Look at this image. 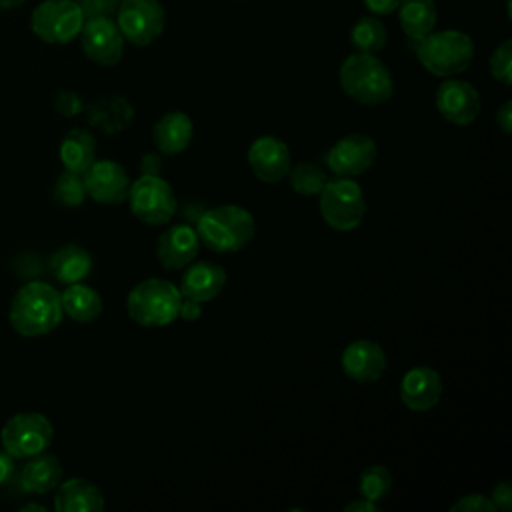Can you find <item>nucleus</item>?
Listing matches in <instances>:
<instances>
[{"instance_id": "1", "label": "nucleus", "mask_w": 512, "mask_h": 512, "mask_svg": "<svg viewBox=\"0 0 512 512\" xmlns=\"http://www.w3.org/2000/svg\"><path fill=\"white\" fill-rule=\"evenodd\" d=\"M62 314L60 292L48 282L32 280L14 294L8 318L20 336L36 338L52 332Z\"/></svg>"}, {"instance_id": "2", "label": "nucleus", "mask_w": 512, "mask_h": 512, "mask_svg": "<svg viewBox=\"0 0 512 512\" xmlns=\"http://www.w3.org/2000/svg\"><path fill=\"white\" fill-rule=\"evenodd\" d=\"M256 232L252 212L238 204H220L206 208L196 220L200 244L218 254L238 252L250 244Z\"/></svg>"}, {"instance_id": "3", "label": "nucleus", "mask_w": 512, "mask_h": 512, "mask_svg": "<svg viewBox=\"0 0 512 512\" xmlns=\"http://www.w3.org/2000/svg\"><path fill=\"white\" fill-rule=\"evenodd\" d=\"M340 86L348 98L364 106H378L392 98L394 82L388 66L374 54L354 52L338 72Z\"/></svg>"}, {"instance_id": "4", "label": "nucleus", "mask_w": 512, "mask_h": 512, "mask_svg": "<svg viewBox=\"0 0 512 512\" xmlns=\"http://www.w3.org/2000/svg\"><path fill=\"white\" fill-rule=\"evenodd\" d=\"M180 302L182 294L174 282L166 278H146L128 292L126 312L140 326L160 328L178 318Z\"/></svg>"}, {"instance_id": "5", "label": "nucleus", "mask_w": 512, "mask_h": 512, "mask_svg": "<svg viewBox=\"0 0 512 512\" xmlns=\"http://www.w3.org/2000/svg\"><path fill=\"white\" fill-rule=\"evenodd\" d=\"M416 58L438 78L458 76L472 64L474 42L460 30H432L416 40Z\"/></svg>"}, {"instance_id": "6", "label": "nucleus", "mask_w": 512, "mask_h": 512, "mask_svg": "<svg viewBox=\"0 0 512 512\" xmlns=\"http://www.w3.org/2000/svg\"><path fill=\"white\" fill-rule=\"evenodd\" d=\"M318 208L322 220L338 232L358 228L366 216V198L354 178H328L318 194Z\"/></svg>"}, {"instance_id": "7", "label": "nucleus", "mask_w": 512, "mask_h": 512, "mask_svg": "<svg viewBox=\"0 0 512 512\" xmlns=\"http://www.w3.org/2000/svg\"><path fill=\"white\" fill-rule=\"evenodd\" d=\"M126 200L132 214L148 226L168 224L178 210V200L172 186L162 176L152 174H140L130 184Z\"/></svg>"}, {"instance_id": "8", "label": "nucleus", "mask_w": 512, "mask_h": 512, "mask_svg": "<svg viewBox=\"0 0 512 512\" xmlns=\"http://www.w3.org/2000/svg\"><path fill=\"white\" fill-rule=\"evenodd\" d=\"M84 24V14L76 0H44L32 16V32L46 44H68L74 40Z\"/></svg>"}, {"instance_id": "9", "label": "nucleus", "mask_w": 512, "mask_h": 512, "mask_svg": "<svg viewBox=\"0 0 512 512\" xmlns=\"http://www.w3.org/2000/svg\"><path fill=\"white\" fill-rule=\"evenodd\" d=\"M54 436L50 420L40 412L14 414L2 428V448L12 458H32L44 452Z\"/></svg>"}, {"instance_id": "10", "label": "nucleus", "mask_w": 512, "mask_h": 512, "mask_svg": "<svg viewBox=\"0 0 512 512\" xmlns=\"http://www.w3.org/2000/svg\"><path fill=\"white\" fill-rule=\"evenodd\" d=\"M116 24L130 44H152L166 26V12L158 0H120Z\"/></svg>"}, {"instance_id": "11", "label": "nucleus", "mask_w": 512, "mask_h": 512, "mask_svg": "<svg viewBox=\"0 0 512 512\" xmlns=\"http://www.w3.org/2000/svg\"><path fill=\"white\" fill-rule=\"evenodd\" d=\"M84 54L100 66H116L124 54V36L114 18H88L80 30Z\"/></svg>"}, {"instance_id": "12", "label": "nucleus", "mask_w": 512, "mask_h": 512, "mask_svg": "<svg viewBox=\"0 0 512 512\" xmlns=\"http://www.w3.org/2000/svg\"><path fill=\"white\" fill-rule=\"evenodd\" d=\"M378 156L376 142L366 134H348L326 152V166L336 176L354 178L364 174Z\"/></svg>"}, {"instance_id": "13", "label": "nucleus", "mask_w": 512, "mask_h": 512, "mask_svg": "<svg viewBox=\"0 0 512 512\" xmlns=\"http://www.w3.org/2000/svg\"><path fill=\"white\" fill-rule=\"evenodd\" d=\"M478 90L460 78H446L436 90V108L440 116L454 126H468L480 114Z\"/></svg>"}, {"instance_id": "14", "label": "nucleus", "mask_w": 512, "mask_h": 512, "mask_svg": "<svg viewBox=\"0 0 512 512\" xmlns=\"http://www.w3.org/2000/svg\"><path fill=\"white\" fill-rule=\"evenodd\" d=\"M86 196L100 204H122L130 192V178L122 164L114 160H94L82 174Z\"/></svg>"}, {"instance_id": "15", "label": "nucleus", "mask_w": 512, "mask_h": 512, "mask_svg": "<svg viewBox=\"0 0 512 512\" xmlns=\"http://www.w3.org/2000/svg\"><path fill=\"white\" fill-rule=\"evenodd\" d=\"M248 164L258 180L276 184L288 176L292 158L288 146L280 138L260 136L248 148Z\"/></svg>"}, {"instance_id": "16", "label": "nucleus", "mask_w": 512, "mask_h": 512, "mask_svg": "<svg viewBox=\"0 0 512 512\" xmlns=\"http://www.w3.org/2000/svg\"><path fill=\"white\" fill-rule=\"evenodd\" d=\"M200 250V238L190 224H172L156 240V258L166 270H182Z\"/></svg>"}, {"instance_id": "17", "label": "nucleus", "mask_w": 512, "mask_h": 512, "mask_svg": "<svg viewBox=\"0 0 512 512\" xmlns=\"http://www.w3.org/2000/svg\"><path fill=\"white\" fill-rule=\"evenodd\" d=\"M340 362L344 374L350 380L358 384H372L384 374L388 360L380 344L360 338L344 348Z\"/></svg>"}, {"instance_id": "18", "label": "nucleus", "mask_w": 512, "mask_h": 512, "mask_svg": "<svg viewBox=\"0 0 512 512\" xmlns=\"http://www.w3.org/2000/svg\"><path fill=\"white\" fill-rule=\"evenodd\" d=\"M224 286H226L224 266L210 260H200V262H190L184 268L178 290L182 298L204 304L214 300L224 290Z\"/></svg>"}, {"instance_id": "19", "label": "nucleus", "mask_w": 512, "mask_h": 512, "mask_svg": "<svg viewBox=\"0 0 512 512\" xmlns=\"http://www.w3.org/2000/svg\"><path fill=\"white\" fill-rule=\"evenodd\" d=\"M442 396V378L430 366L410 368L400 382V398L414 412L432 410Z\"/></svg>"}, {"instance_id": "20", "label": "nucleus", "mask_w": 512, "mask_h": 512, "mask_svg": "<svg viewBox=\"0 0 512 512\" xmlns=\"http://www.w3.org/2000/svg\"><path fill=\"white\" fill-rule=\"evenodd\" d=\"M194 136V122L186 112L172 110L160 116L152 128V140L160 154L174 156L188 148Z\"/></svg>"}, {"instance_id": "21", "label": "nucleus", "mask_w": 512, "mask_h": 512, "mask_svg": "<svg viewBox=\"0 0 512 512\" xmlns=\"http://www.w3.org/2000/svg\"><path fill=\"white\" fill-rule=\"evenodd\" d=\"M56 488V512H100L104 508L100 488L86 478H70L60 482Z\"/></svg>"}, {"instance_id": "22", "label": "nucleus", "mask_w": 512, "mask_h": 512, "mask_svg": "<svg viewBox=\"0 0 512 512\" xmlns=\"http://www.w3.org/2000/svg\"><path fill=\"white\" fill-rule=\"evenodd\" d=\"M62 482V464L52 454H36L28 458L20 470V488L28 494H48Z\"/></svg>"}, {"instance_id": "23", "label": "nucleus", "mask_w": 512, "mask_h": 512, "mask_svg": "<svg viewBox=\"0 0 512 512\" xmlns=\"http://www.w3.org/2000/svg\"><path fill=\"white\" fill-rule=\"evenodd\" d=\"M92 270V256L78 244H66L50 256V272L62 284L82 282Z\"/></svg>"}, {"instance_id": "24", "label": "nucleus", "mask_w": 512, "mask_h": 512, "mask_svg": "<svg viewBox=\"0 0 512 512\" xmlns=\"http://www.w3.org/2000/svg\"><path fill=\"white\" fill-rule=\"evenodd\" d=\"M60 160L66 170L82 176L96 160V138L84 128H72L60 142Z\"/></svg>"}, {"instance_id": "25", "label": "nucleus", "mask_w": 512, "mask_h": 512, "mask_svg": "<svg viewBox=\"0 0 512 512\" xmlns=\"http://www.w3.org/2000/svg\"><path fill=\"white\" fill-rule=\"evenodd\" d=\"M134 118V108L128 100L112 94V96H104L98 102H94L88 110V120L90 124L98 126L100 130H104L106 134L112 132H120L126 126H130Z\"/></svg>"}, {"instance_id": "26", "label": "nucleus", "mask_w": 512, "mask_h": 512, "mask_svg": "<svg viewBox=\"0 0 512 512\" xmlns=\"http://www.w3.org/2000/svg\"><path fill=\"white\" fill-rule=\"evenodd\" d=\"M398 10V22L410 40H420L436 28L438 12L434 0H402Z\"/></svg>"}, {"instance_id": "27", "label": "nucleus", "mask_w": 512, "mask_h": 512, "mask_svg": "<svg viewBox=\"0 0 512 512\" xmlns=\"http://www.w3.org/2000/svg\"><path fill=\"white\" fill-rule=\"evenodd\" d=\"M60 302H62V312L82 324L94 322L102 314L100 294L82 282L68 284V288L60 294Z\"/></svg>"}, {"instance_id": "28", "label": "nucleus", "mask_w": 512, "mask_h": 512, "mask_svg": "<svg viewBox=\"0 0 512 512\" xmlns=\"http://www.w3.org/2000/svg\"><path fill=\"white\" fill-rule=\"evenodd\" d=\"M386 26L374 16H362L350 30V44L356 52L376 54L386 44Z\"/></svg>"}, {"instance_id": "29", "label": "nucleus", "mask_w": 512, "mask_h": 512, "mask_svg": "<svg viewBox=\"0 0 512 512\" xmlns=\"http://www.w3.org/2000/svg\"><path fill=\"white\" fill-rule=\"evenodd\" d=\"M290 186L300 196H318L328 176L326 170L316 162H300L288 170Z\"/></svg>"}, {"instance_id": "30", "label": "nucleus", "mask_w": 512, "mask_h": 512, "mask_svg": "<svg viewBox=\"0 0 512 512\" xmlns=\"http://www.w3.org/2000/svg\"><path fill=\"white\" fill-rule=\"evenodd\" d=\"M360 496L372 502H382L392 490V474L386 466L374 464L360 474Z\"/></svg>"}, {"instance_id": "31", "label": "nucleus", "mask_w": 512, "mask_h": 512, "mask_svg": "<svg viewBox=\"0 0 512 512\" xmlns=\"http://www.w3.org/2000/svg\"><path fill=\"white\" fill-rule=\"evenodd\" d=\"M54 200L60 206L66 208H76L86 200V188H84V180L80 174H74L70 170H64L56 182H54V190H52Z\"/></svg>"}, {"instance_id": "32", "label": "nucleus", "mask_w": 512, "mask_h": 512, "mask_svg": "<svg viewBox=\"0 0 512 512\" xmlns=\"http://www.w3.org/2000/svg\"><path fill=\"white\" fill-rule=\"evenodd\" d=\"M490 74L504 86L512 84V40H504L490 56Z\"/></svg>"}, {"instance_id": "33", "label": "nucleus", "mask_w": 512, "mask_h": 512, "mask_svg": "<svg viewBox=\"0 0 512 512\" xmlns=\"http://www.w3.org/2000/svg\"><path fill=\"white\" fill-rule=\"evenodd\" d=\"M494 504L490 502L488 496L478 494V492H470L460 496L452 506L450 512H494Z\"/></svg>"}, {"instance_id": "34", "label": "nucleus", "mask_w": 512, "mask_h": 512, "mask_svg": "<svg viewBox=\"0 0 512 512\" xmlns=\"http://www.w3.org/2000/svg\"><path fill=\"white\" fill-rule=\"evenodd\" d=\"M80 4V10L84 14V20L88 18H114L116 10L120 6V0H76Z\"/></svg>"}, {"instance_id": "35", "label": "nucleus", "mask_w": 512, "mask_h": 512, "mask_svg": "<svg viewBox=\"0 0 512 512\" xmlns=\"http://www.w3.org/2000/svg\"><path fill=\"white\" fill-rule=\"evenodd\" d=\"M54 108H56L62 116L72 118V116H76V114L82 112V100H80V96H78L76 92L62 90V92H58L56 98H54Z\"/></svg>"}, {"instance_id": "36", "label": "nucleus", "mask_w": 512, "mask_h": 512, "mask_svg": "<svg viewBox=\"0 0 512 512\" xmlns=\"http://www.w3.org/2000/svg\"><path fill=\"white\" fill-rule=\"evenodd\" d=\"M488 498L496 510L508 512L512 508V484L508 480H502L492 488V494Z\"/></svg>"}, {"instance_id": "37", "label": "nucleus", "mask_w": 512, "mask_h": 512, "mask_svg": "<svg viewBox=\"0 0 512 512\" xmlns=\"http://www.w3.org/2000/svg\"><path fill=\"white\" fill-rule=\"evenodd\" d=\"M200 316H202V304L196 300L182 298L180 308H178V318H182L186 322H196Z\"/></svg>"}, {"instance_id": "38", "label": "nucleus", "mask_w": 512, "mask_h": 512, "mask_svg": "<svg viewBox=\"0 0 512 512\" xmlns=\"http://www.w3.org/2000/svg\"><path fill=\"white\" fill-rule=\"evenodd\" d=\"M140 174H152V176H160L162 172V158L160 154H154V152H148L140 158Z\"/></svg>"}, {"instance_id": "39", "label": "nucleus", "mask_w": 512, "mask_h": 512, "mask_svg": "<svg viewBox=\"0 0 512 512\" xmlns=\"http://www.w3.org/2000/svg\"><path fill=\"white\" fill-rule=\"evenodd\" d=\"M496 124L504 134L512 132V102L506 100L498 110H496Z\"/></svg>"}, {"instance_id": "40", "label": "nucleus", "mask_w": 512, "mask_h": 512, "mask_svg": "<svg viewBox=\"0 0 512 512\" xmlns=\"http://www.w3.org/2000/svg\"><path fill=\"white\" fill-rule=\"evenodd\" d=\"M362 2L374 14H392L402 0H362Z\"/></svg>"}, {"instance_id": "41", "label": "nucleus", "mask_w": 512, "mask_h": 512, "mask_svg": "<svg viewBox=\"0 0 512 512\" xmlns=\"http://www.w3.org/2000/svg\"><path fill=\"white\" fill-rule=\"evenodd\" d=\"M378 510H380V502H372L362 496L360 500H354L344 506V512H378Z\"/></svg>"}, {"instance_id": "42", "label": "nucleus", "mask_w": 512, "mask_h": 512, "mask_svg": "<svg viewBox=\"0 0 512 512\" xmlns=\"http://www.w3.org/2000/svg\"><path fill=\"white\" fill-rule=\"evenodd\" d=\"M12 474H14V458L6 450H0V486L8 482Z\"/></svg>"}, {"instance_id": "43", "label": "nucleus", "mask_w": 512, "mask_h": 512, "mask_svg": "<svg viewBox=\"0 0 512 512\" xmlns=\"http://www.w3.org/2000/svg\"><path fill=\"white\" fill-rule=\"evenodd\" d=\"M26 0H0V10H12L18 8L20 4H24Z\"/></svg>"}, {"instance_id": "44", "label": "nucleus", "mask_w": 512, "mask_h": 512, "mask_svg": "<svg viewBox=\"0 0 512 512\" xmlns=\"http://www.w3.org/2000/svg\"><path fill=\"white\" fill-rule=\"evenodd\" d=\"M20 510H22V512H32V510H34V512H46V508H44V506H42V504H36V502H30V504H24V506H22V508H20Z\"/></svg>"}]
</instances>
